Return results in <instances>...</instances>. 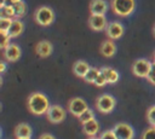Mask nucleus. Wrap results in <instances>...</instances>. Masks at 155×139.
Masks as SVG:
<instances>
[{
	"instance_id": "obj_1",
	"label": "nucleus",
	"mask_w": 155,
	"mask_h": 139,
	"mask_svg": "<svg viewBox=\"0 0 155 139\" xmlns=\"http://www.w3.org/2000/svg\"><path fill=\"white\" fill-rule=\"evenodd\" d=\"M50 106L51 105L48 103V98L44 93L34 92L28 98V108H29L30 112H33L34 115L47 114Z\"/></svg>"
},
{
	"instance_id": "obj_2",
	"label": "nucleus",
	"mask_w": 155,
	"mask_h": 139,
	"mask_svg": "<svg viewBox=\"0 0 155 139\" xmlns=\"http://www.w3.org/2000/svg\"><path fill=\"white\" fill-rule=\"evenodd\" d=\"M134 7H136L134 0H111L113 11L120 17L130 16L134 11Z\"/></svg>"
},
{
	"instance_id": "obj_3",
	"label": "nucleus",
	"mask_w": 155,
	"mask_h": 139,
	"mask_svg": "<svg viewBox=\"0 0 155 139\" xmlns=\"http://www.w3.org/2000/svg\"><path fill=\"white\" fill-rule=\"evenodd\" d=\"M35 22L42 27L50 25L54 21V12L50 6H40L34 13Z\"/></svg>"
},
{
	"instance_id": "obj_4",
	"label": "nucleus",
	"mask_w": 155,
	"mask_h": 139,
	"mask_svg": "<svg viewBox=\"0 0 155 139\" xmlns=\"http://www.w3.org/2000/svg\"><path fill=\"white\" fill-rule=\"evenodd\" d=\"M151 65L153 63L145 58H139L137 60H134L133 65H132V73L138 76V77H148L150 70H151Z\"/></svg>"
},
{
	"instance_id": "obj_5",
	"label": "nucleus",
	"mask_w": 155,
	"mask_h": 139,
	"mask_svg": "<svg viewBox=\"0 0 155 139\" xmlns=\"http://www.w3.org/2000/svg\"><path fill=\"white\" fill-rule=\"evenodd\" d=\"M115 98L110 94H101L98 98H97V102H96V108L98 111L103 112V114H108L110 111L114 110L115 108Z\"/></svg>"
},
{
	"instance_id": "obj_6",
	"label": "nucleus",
	"mask_w": 155,
	"mask_h": 139,
	"mask_svg": "<svg viewBox=\"0 0 155 139\" xmlns=\"http://www.w3.org/2000/svg\"><path fill=\"white\" fill-rule=\"evenodd\" d=\"M113 132L117 139H133V135H134L133 128L125 122L116 123L113 127Z\"/></svg>"
},
{
	"instance_id": "obj_7",
	"label": "nucleus",
	"mask_w": 155,
	"mask_h": 139,
	"mask_svg": "<svg viewBox=\"0 0 155 139\" xmlns=\"http://www.w3.org/2000/svg\"><path fill=\"white\" fill-rule=\"evenodd\" d=\"M88 109L87 106V103L80 98V97H75V98H71L69 100V104H68V110L69 112H71L74 116H80L82 112H85L86 110Z\"/></svg>"
},
{
	"instance_id": "obj_8",
	"label": "nucleus",
	"mask_w": 155,
	"mask_h": 139,
	"mask_svg": "<svg viewBox=\"0 0 155 139\" xmlns=\"http://www.w3.org/2000/svg\"><path fill=\"white\" fill-rule=\"evenodd\" d=\"M47 118L52 123H61L65 118V110L61 105H51L47 111Z\"/></svg>"
},
{
	"instance_id": "obj_9",
	"label": "nucleus",
	"mask_w": 155,
	"mask_h": 139,
	"mask_svg": "<svg viewBox=\"0 0 155 139\" xmlns=\"http://www.w3.org/2000/svg\"><path fill=\"white\" fill-rule=\"evenodd\" d=\"M88 25L91 29L101 31L107 29L108 23H107V18L104 15H91L88 18Z\"/></svg>"
},
{
	"instance_id": "obj_10",
	"label": "nucleus",
	"mask_w": 155,
	"mask_h": 139,
	"mask_svg": "<svg viewBox=\"0 0 155 139\" xmlns=\"http://www.w3.org/2000/svg\"><path fill=\"white\" fill-rule=\"evenodd\" d=\"M105 31H107V35L110 40H116V39H120L122 36L124 25L120 22H110V23H108Z\"/></svg>"
},
{
	"instance_id": "obj_11",
	"label": "nucleus",
	"mask_w": 155,
	"mask_h": 139,
	"mask_svg": "<svg viewBox=\"0 0 155 139\" xmlns=\"http://www.w3.org/2000/svg\"><path fill=\"white\" fill-rule=\"evenodd\" d=\"M4 57L8 62H16L21 57V48L16 44H10L4 50Z\"/></svg>"
},
{
	"instance_id": "obj_12",
	"label": "nucleus",
	"mask_w": 155,
	"mask_h": 139,
	"mask_svg": "<svg viewBox=\"0 0 155 139\" xmlns=\"http://www.w3.org/2000/svg\"><path fill=\"white\" fill-rule=\"evenodd\" d=\"M52 51H53L52 44H51L50 41H47V40H42V41H40V42L36 45V47H35V52H36V54H39V56L42 57V58L48 57V56L52 53Z\"/></svg>"
},
{
	"instance_id": "obj_13",
	"label": "nucleus",
	"mask_w": 155,
	"mask_h": 139,
	"mask_svg": "<svg viewBox=\"0 0 155 139\" xmlns=\"http://www.w3.org/2000/svg\"><path fill=\"white\" fill-rule=\"evenodd\" d=\"M108 10L105 0H91L90 12L91 15H104Z\"/></svg>"
},
{
	"instance_id": "obj_14",
	"label": "nucleus",
	"mask_w": 155,
	"mask_h": 139,
	"mask_svg": "<svg viewBox=\"0 0 155 139\" xmlns=\"http://www.w3.org/2000/svg\"><path fill=\"white\" fill-rule=\"evenodd\" d=\"M90 65L87 64V62H85V60H78V62H75L74 63V65H73V73L78 76V77H85L86 76V74H87V71L90 70Z\"/></svg>"
},
{
	"instance_id": "obj_15",
	"label": "nucleus",
	"mask_w": 155,
	"mask_h": 139,
	"mask_svg": "<svg viewBox=\"0 0 155 139\" xmlns=\"http://www.w3.org/2000/svg\"><path fill=\"white\" fill-rule=\"evenodd\" d=\"M101 53L104 56V57H113L114 53L116 52V46L115 44L113 42V40H105L103 41V44L101 45V48H99Z\"/></svg>"
},
{
	"instance_id": "obj_16",
	"label": "nucleus",
	"mask_w": 155,
	"mask_h": 139,
	"mask_svg": "<svg viewBox=\"0 0 155 139\" xmlns=\"http://www.w3.org/2000/svg\"><path fill=\"white\" fill-rule=\"evenodd\" d=\"M101 73L103 74V76L105 77V80H107L108 83H115L119 80V73L115 69L110 68V66H103V68H101Z\"/></svg>"
},
{
	"instance_id": "obj_17",
	"label": "nucleus",
	"mask_w": 155,
	"mask_h": 139,
	"mask_svg": "<svg viewBox=\"0 0 155 139\" xmlns=\"http://www.w3.org/2000/svg\"><path fill=\"white\" fill-rule=\"evenodd\" d=\"M82 128H84L85 134H87L88 137L92 138V137H94V135L98 133V131H99V124H98V121H97L96 118H93V120H91V121L84 123V124H82Z\"/></svg>"
},
{
	"instance_id": "obj_18",
	"label": "nucleus",
	"mask_w": 155,
	"mask_h": 139,
	"mask_svg": "<svg viewBox=\"0 0 155 139\" xmlns=\"http://www.w3.org/2000/svg\"><path fill=\"white\" fill-rule=\"evenodd\" d=\"M31 128L27 123H19L15 128V135L17 139L21 138H30L31 137Z\"/></svg>"
},
{
	"instance_id": "obj_19",
	"label": "nucleus",
	"mask_w": 155,
	"mask_h": 139,
	"mask_svg": "<svg viewBox=\"0 0 155 139\" xmlns=\"http://www.w3.org/2000/svg\"><path fill=\"white\" fill-rule=\"evenodd\" d=\"M23 30H24V23L22 21H19L18 18H16V19L12 21V24H11L7 34L11 37H16V36L21 35L23 33Z\"/></svg>"
},
{
	"instance_id": "obj_20",
	"label": "nucleus",
	"mask_w": 155,
	"mask_h": 139,
	"mask_svg": "<svg viewBox=\"0 0 155 139\" xmlns=\"http://www.w3.org/2000/svg\"><path fill=\"white\" fill-rule=\"evenodd\" d=\"M13 17H15L13 5H5V6L0 7V18L13 19Z\"/></svg>"
},
{
	"instance_id": "obj_21",
	"label": "nucleus",
	"mask_w": 155,
	"mask_h": 139,
	"mask_svg": "<svg viewBox=\"0 0 155 139\" xmlns=\"http://www.w3.org/2000/svg\"><path fill=\"white\" fill-rule=\"evenodd\" d=\"M99 74H101V69H97V68L91 66L90 70L87 71L86 76L84 77V80L87 81V82H90V83H93V82L97 80V77L99 76Z\"/></svg>"
},
{
	"instance_id": "obj_22",
	"label": "nucleus",
	"mask_w": 155,
	"mask_h": 139,
	"mask_svg": "<svg viewBox=\"0 0 155 139\" xmlns=\"http://www.w3.org/2000/svg\"><path fill=\"white\" fill-rule=\"evenodd\" d=\"M13 10H15V17H16V18H19V17L24 16V13H25V11H27L25 2H24V1H21L19 4L13 5Z\"/></svg>"
},
{
	"instance_id": "obj_23",
	"label": "nucleus",
	"mask_w": 155,
	"mask_h": 139,
	"mask_svg": "<svg viewBox=\"0 0 155 139\" xmlns=\"http://www.w3.org/2000/svg\"><path fill=\"white\" fill-rule=\"evenodd\" d=\"M78 118H79V121L84 124V123H86V122L93 120V118H94V114H93V111H92L91 109H87V110H86L85 112H82Z\"/></svg>"
},
{
	"instance_id": "obj_24",
	"label": "nucleus",
	"mask_w": 155,
	"mask_h": 139,
	"mask_svg": "<svg viewBox=\"0 0 155 139\" xmlns=\"http://www.w3.org/2000/svg\"><path fill=\"white\" fill-rule=\"evenodd\" d=\"M13 19H8V18H0V31L1 33H8V29L12 24Z\"/></svg>"
},
{
	"instance_id": "obj_25",
	"label": "nucleus",
	"mask_w": 155,
	"mask_h": 139,
	"mask_svg": "<svg viewBox=\"0 0 155 139\" xmlns=\"http://www.w3.org/2000/svg\"><path fill=\"white\" fill-rule=\"evenodd\" d=\"M147 120L151 126H155V105H151L147 111Z\"/></svg>"
},
{
	"instance_id": "obj_26",
	"label": "nucleus",
	"mask_w": 155,
	"mask_h": 139,
	"mask_svg": "<svg viewBox=\"0 0 155 139\" xmlns=\"http://www.w3.org/2000/svg\"><path fill=\"white\" fill-rule=\"evenodd\" d=\"M142 139H155V126H150L142 134Z\"/></svg>"
},
{
	"instance_id": "obj_27",
	"label": "nucleus",
	"mask_w": 155,
	"mask_h": 139,
	"mask_svg": "<svg viewBox=\"0 0 155 139\" xmlns=\"http://www.w3.org/2000/svg\"><path fill=\"white\" fill-rule=\"evenodd\" d=\"M10 39H11V36L7 33H1V44H0V46H1L2 50H5L10 45Z\"/></svg>"
},
{
	"instance_id": "obj_28",
	"label": "nucleus",
	"mask_w": 155,
	"mask_h": 139,
	"mask_svg": "<svg viewBox=\"0 0 155 139\" xmlns=\"http://www.w3.org/2000/svg\"><path fill=\"white\" fill-rule=\"evenodd\" d=\"M98 138H99V139H117V138L115 137L113 129H110V131H105V132L101 133V135H99Z\"/></svg>"
},
{
	"instance_id": "obj_29",
	"label": "nucleus",
	"mask_w": 155,
	"mask_h": 139,
	"mask_svg": "<svg viewBox=\"0 0 155 139\" xmlns=\"http://www.w3.org/2000/svg\"><path fill=\"white\" fill-rule=\"evenodd\" d=\"M105 83H108V82H107V80H105V77L103 76V74H102V73L99 74V76L97 77V80L93 82V85H96L97 87H103Z\"/></svg>"
},
{
	"instance_id": "obj_30",
	"label": "nucleus",
	"mask_w": 155,
	"mask_h": 139,
	"mask_svg": "<svg viewBox=\"0 0 155 139\" xmlns=\"http://www.w3.org/2000/svg\"><path fill=\"white\" fill-rule=\"evenodd\" d=\"M148 81L150 82V83H153V85H155V63H153V65H151V70H150V73H149V75H148Z\"/></svg>"
},
{
	"instance_id": "obj_31",
	"label": "nucleus",
	"mask_w": 155,
	"mask_h": 139,
	"mask_svg": "<svg viewBox=\"0 0 155 139\" xmlns=\"http://www.w3.org/2000/svg\"><path fill=\"white\" fill-rule=\"evenodd\" d=\"M39 139H56V138H54L52 134H50V133H44V134L40 135Z\"/></svg>"
},
{
	"instance_id": "obj_32",
	"label": "nucleus",
	"mask_w": 155,
	"mask_h": 139,
	"mask_svg": "<svg viewBox=\"0 0 155 139\" xmlns=\"http://www.w3.org/2000/svg\"><path fill=\"white\" fill-rule=\"evenodd\" d=\"M5 70H6V63L5 62H1L0 63V73L2 74V73H5Z\"/></svg>"
},
{
	"instance_id": "obj_33",
	"label": "nucleus",
	"mask_w": 155,
	"mask_h": 139,
	"mask_svg": "<svg viewBox=\"0 0 155 139\" xmlns=\"http://www.w3.org/2000/svg\"><path fill=\"white\" fill-rule=\"evenodd\" d=\"M22 0H10V2L12 4V5H16V4H19Z\"/></svg>"
},
{
	"instance_id": "obj_34",
	"label": "nucleus",
	"mask_w": 155,
	"mask_h": 139,
	"mask_svg": "<svg viewBox=\"0 0 155 139\" xmlns=\"http://www.w3.org/2000/svg\"><path fill=\"white\" fill-rule=\"evenodd\" d=\"M5 5H6V0H0V7H2Z\"/></svg>"
},
{
	"instance_id": "obj_35",
	"label": "nucleus",
	"mask_w": 155,
	"mask_h": 139,
	"mask_svg": "<svg viewBox=\"0 0 155 139\" xmlns=\"http://www.w3.org/2000/svg\"><path fill=\"white\" fill-rule=\"evenodd\" d=\"M153 34H154V36H155V25L153 27Z\"/></svg>"
},
{
	"instance_id": "obj_36",
	"label": "nucleus",
	"mask_w": 155,
	"mask_h": 139,
	"mask_svg": "<svg viewBox=\"0 0 155 139\" xmlns=\"http://www.w3.org/2000/svg\"><path fill=\"white\" fill-rule=\"evenodd\" d=\"M90 139H99V138H96V137H92V138H90Z\"/></svg>"
},
{
	"instance_id": "obj_37",
	"label": "nucleus",
	"mask_w": 155,
	"mask_h": 139,
	"mask_svg": "<svg viewBox=\"0 0 155 139\" xmlns=\"http://www.w3.org/2000/svg\"><path fill=\"white\" fill-rule=\"evenodd\" d=\"M21 139H30V138H21Z\"/></svg>"
},
{
	"instance_id": "obj_38",
	"label": "nucleus",
	"mask_w": 155,
	"mask_h": 139,
	"mask_svg": "<svg viewBox=\"0 0 155 139\" xmlns=\"http://www.w3.org/2000/svg\"><path fill=\"white\" fill-rule=\"evenodd\" d=\"M154 63H155V54H154Z\"/></svg>"
}]
</instances>
